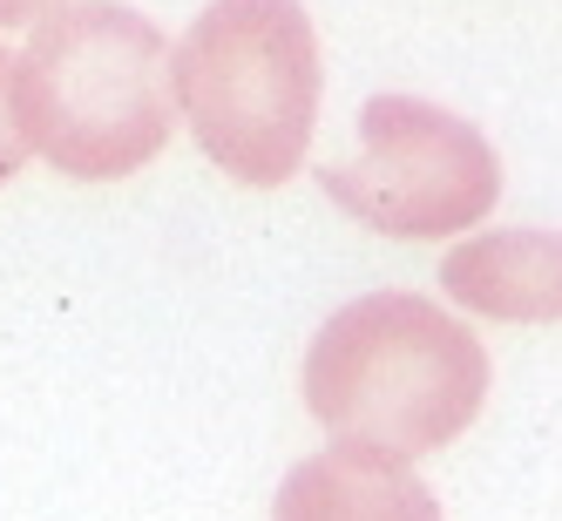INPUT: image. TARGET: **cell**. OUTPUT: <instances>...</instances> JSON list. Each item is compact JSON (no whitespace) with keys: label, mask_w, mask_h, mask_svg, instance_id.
I'll use <instances>...</instances> for the list:
<instances>
[{"label":"cell","mask_w":562,"mask_h":521,"mask_svg":"<svg viewBox=\"0 0 562 521\" xmlns=\"http://www.w3.org/2000/svg\"><path fill=\"white\" fill-rule=\"evenodd\" d=\"M299 386L305 414L339 448L414 461L474 427L488 399V352L468 318L427 292H367L318 326Z\"/></svg>","instance_id":"6da1fadb"},{"label":"cell","mask_w":562,"mask_h":521,"mask_svg":"<svg viewBox=\"0 0 562 521\" xmlns=\"http://www.w3.org/2000/svg\"><path fill=\"white\" fill-rule=\"evenodd\" d=\"M21 143L61 177L115 183L170 143V42L123 0H68L14 55Z\"/></svg>","instance_id":"7a4b0ae2"},{"label":"cell","mask_w":562,"mask_h":521,"mask_svg":"<svg viewBox=\"0 0 562 521\" xmlns=\"http://www.w3.org/2000/svg\"><path fill=\"white\" fill-rule=\"evenodd\" d=\"M196 149L251 190L292 183L318 129V34L299 0H211L170 55Z\"/></svg>","instance_id":"3957f363"},{"label":"cell","mask_w":562,"mask_h":521,"mask_svg":"<svg viewBox=\"0 0 562 521\" xmlns=\"http://www.w3.org/2000/svg\"><path fill=\"white\" fill-rule=\"evenodd\" d=\"M326 196L380 237H461L495 211L502 156L468 115L420 95H373L359 109V149L318 170Z\"/></svg>","instance_id":"277c9868"},{"label":"cell","mask_w":562,"mask_h":521,"mask_svg":"<svg viewBox=\"0 0 562 521\" xmlns=\"http://www.w3.org/2000/svg\"><path fill=\"white\" fill-rule=\"evenodd\" d=\"M440 292L495 326L562 318V230H481L440 258Z\"/></svg>","instance_id":"5b68a950"},{"label":"cell","mask_w":562,"mask_h":521,"mask_svg":"<svg viewBox=\"0 0 562 521\" xmlns=\"http://www.w3.org/2000/svg\"><path fill=\"white\" fill-rule=\"evenodd\" d=\"M271 521H440V501L414 474V461L333 440L326 454H305L285 474Z\"/></svg>","instance_id":"8992f818"},{"label":"cell","mask_w":562,"mask_h":521,"mask_svg":"<svg viewBox=\"0 0 562 521\" xmlns=\"http://www.w3.org/2000/svg\"><path fill=\"white\" fill-rule=\"evenodd\" d=\"M27 163V143H21V115H14V55L0 48V183Z\"/></svg>","instance_id":"52a82bcc"},{"label":"cell","mask_w":562,"mask_h":521,"mask_svg":"<svg viewBox=\"0 0 562 521\" xmlns=\"http://www.w3.org/2000/svg\"><path fill=\"white\" fill-rule=\"evenodd\" d=\"M68 0H0V27H27V21H48Z\"/></svg>","instance_id":"ba28073f"}]
</instances>
